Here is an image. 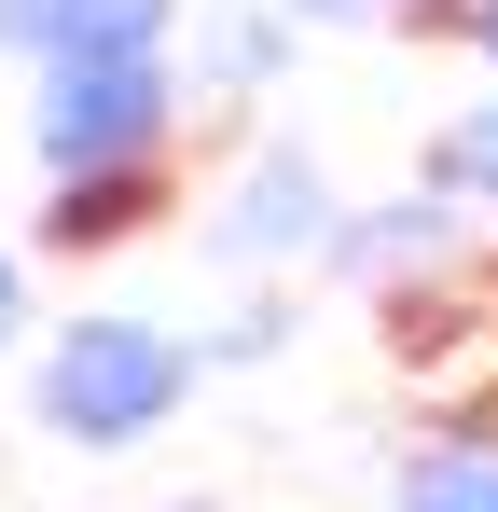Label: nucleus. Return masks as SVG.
Instances as JSON below:
<instances>
[{
    "label": "nucleus",
    "instance_id": "7",
    "mask_svg": "<svg viewBox=\"0 0 498 512\" xmlns=\"http://www.w3.org/2000/svg\"><path fill=\"white\" fill-rule=\"evenodd\" d=\"M0 333H14V263H0Z\"/></svg>",
    "mask_w": 498,
    "mask_h": 512
},
{
    "label": "nucleus",
    "instance_id": "8",
    "mask_svg": "<svg viewBox=\"0 0 498 512\" xmlns=\"http://www.w3.org/2000/svg\"><path fill=\"white\" fill-rule=\"evenodd\" d=\"M305 14H360V0H305Z\"/></svg>",
    "mask_w": 498,
    "mask_h": 512
},
{
    "label": "nucleus",
    "instance_id": "4",
    "mask_svg": "<svg viewBox=\"0 0 498 512\" xmlns=\"http://www.w3.org/2000/svg\"><path fill=\"white\" fill-rule=\"evenodd\" d=\"M319 222H332V194H319V167L305 153H263V167L222 194V250H319Z\"/></svg>",
    "mask_w": 498,
    "mask_h": 512
},
{
    "label": "nucleus",
    "instance_id": "6",
    "mask_svg": "<svg viewBox=\"0 0 498 512\" xmlns=\"http://www.w3.org/2000/svg\"><path fill=\"white\" fill-rule=\"evenodd\" d=\"M443 180H498V111H471V125L443 139Z\"/></svg>",
    "mask_w": 498,
    "mask_h": 512
},
{
    "label": "nucleus",
    "instance_id": "5",
    "mask_svg": "<svg viewBox=\"0 0 498 512\" xmlns=\"http://www.w3.org/2000/svg\"><path fill=\"white\" fill-rule=\"evenodd\" d=\"M402 512H498V443H429L402 471Z\"/></svg>",
    "mask_w": 498,
    "mask_h": 512
},
{
    "label": "nucleus",
    "instance_id": "1",
    "mask_svg": "<svg viewBox=\"0 0 498 512\" xmlns=\"http://www.w3.org/2000/svg\"><path fill=\"white\" fill-rule=\"evenodd\" d=\"M180 388H194V360H180L153 319H83V333L42 360V416L70 429V443H139V429H166Z\"/></svg>",
    "mask_w": 498,
    "mask_h": 512
},
{
    "label": "nucleus",
    "instance_id": "9",
    "mask_svg": "<svg viewBox=\"0 0 498 512\" xmlns=\"http://www.w3.org/2000/svg\"><path fill=\"white\" fill-rule=\"evenodd\" d=\"M485 42H498V0H485Z\"/></svg>",
    "mask_w": 498,
    "mask_h": 512
},
{
    "label": "nucleus",
    "instance_id": "2",
    "mask_svg": "<svg viewBox=\"0 0 498 512\" xmlns=\"http://www.w3.org/2000/svg\"><path fill=\"white\" fill-rule=\"evenodd\" d=\"M153 139H166V70L153 56H70V70H42V153L70 180L139 167Z\"/></svg>",
    "mask_w": 498,
    "mask_h": 512
},
{
    "label": "nucleus",
    "instance_id": "3",
    "mask_svg": "<svg viewBox=\"0 0 498 512\" xmlns=\"http://www.w3.org/2000/svg\"><path fill=\"white\" fill-rule=\"evenodd\" d=\"M0 42L70 70V56H153L166 42V0H0Z\"/></svg>",
    "mask_w": 498,
    "mask_h": 512
}]
</instances>
